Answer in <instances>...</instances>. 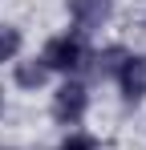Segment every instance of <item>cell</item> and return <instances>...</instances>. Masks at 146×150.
Masks as SVG:
<instances>
[{
	"instance_id": "obj_1",
	"label": "cell",
	"mask_w": 146,
	"mask_h": 150,
	"mask_svg": "<svg viewBox=\"0 0 146 150\" xmlns=\"http://www.w3.org/2000/svg\"><path fill=\"white\" fill-rule=\"evenodd\" d=\"M41 61H45V69H49V73H65V77H73L77 69H85L89 49H85V41H81V37L61 33V37H49V41H45Z\"/></svg>"
},
{
	"instance_id": "obj_2",
	"label": "cell",
	"mask_w": 146,
	"mask_h": 150,
	"mask_svg": "<svg viewBox=\"0 0 146 150\" xmlns=\"http://www.w3.org/2000/svg\"><path fill=\"white\" fill-rule=\"evenodd\" d=\"M85 110H89V89H85L81 81L65 77V81L57 85L53 101H49V114H53V122H57V126H65V130H69V126H81Z\"/></svg>"
},
{
	"instance_id": "obj_3",
	"label": "cell",
	"mask_w": 146,
	"mask_h": 150,
	"mask_svg": "<svg viewBox=\"0 0 146 150\" xmlns=\"http://www.w3.org/2000/svg\"><path fill=\"white\" fill-rule=\"evenodd\" d=\"M114 81L130 105L146 101V53H122V61L114 65Z\"/></svg>"
},
{
	"instance_id": "obj_4",
	"label": "cell",
	"mask_w": 146,
	"mask_h": 150,
	"mask_svg": "<svg viewBox=\"0 0 146 150\" xmlns=\"http://www.w3.org/2000/svg\"><path fill=\"white\" fill-rule=\"evenodd\" d=\"M65 12H69L73 37H89L114 16V0H65Z\"/></svg>"
},
{
	"instance_id": "obj_5",
	"label": "cell",
	"mask_w": 146,
	"mask_h": 150,
	"mask_svg": "<svg viewBox=\"0 0 146 150\" xmlns=\"http://www.w3.org/2000/svg\"><path fill=\"white\" fill-rule=\"evenodd\" d=\"M12 77H16L21 89H41L49 81V69L41 57H28V61H12Z\"/></svg>"
},
{
	"instance_id": "obj_6",
	"label": "cell",
	"mask_w": 146,
	"mask_h": 150,
	"mask_svg": "<svg viewBox=\"0 0 146 150\" xmlns=\"http://www.w3.org/2000/svg\"><path fill=\"white\" fill-rule=\"evenodd\" d=\"M21 33H16V28L12 25H0V65H4V61H16V53H21Z\"/></svg>"
},
{
	"instance_id": "obj_7",
	"label": "cell",
	"mask_w": 146,
	"mask_h": 150,
	"mask_svg": "<svg viewBox=\"0 0 146 150\" xmlns=\"http://www.w3.org/2000/svg\"><path fill=\"white\" fill-rule=\"evenodd\" d=\"M57 150H101V142H97L94 134H85V130H69Z\"/></svg>"
},
{
	"instance_id": "obj_8",
	"label": "cell",
	"mask_w": 146,
	"mask_h": 150,
	"mask_svg": "<svg viewBox=\"0 0 146 150\" xmlns=\"http://www.w3.org/2000/svg\"><path fill=\"white\" fill-rule=\"evenodd\" d=\"M0 110H4V93H0Z\"/></svg>"
}]
</instances>
